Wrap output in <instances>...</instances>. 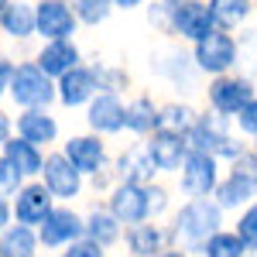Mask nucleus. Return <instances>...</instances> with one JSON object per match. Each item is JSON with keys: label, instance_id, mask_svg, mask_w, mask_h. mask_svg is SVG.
<instances>
[{"label": "nucleus", "instance_id": "nucleus-1", "mask_svg": "<svg viewBox=\"0 0 257 257\" xmlns=\"http://www.w3.org/2000/svg\"><path fill=\"white\" fill-rule=\"evenodd\" d=\"M223 209H219L213 196H192L185 199L172 216V226H168V243H182L185 250H199L202 240L209 233H216L223 226Z\"/></svg>", "mask_w": 257, "mask_h": 257}, {"label": "nucleus", "instance_id": "nucleus-2", "mask_svg": "<svg viewBox=\"0 0 257 257\" xmlns=\"http://www.w3.org/2000/svg\"><path fill=\"white\" fill-rule=\"evenodd\" d=\"M185 141H189V151H206L219 161H230L237 151H243L247 144L233 134V117H223L216 110H202L196 113L192 127L185 131Z\"/></svg>", "mask_w": 257, "mask_h": 257}, {"label": "nucleus", "instance_id": "nucleus-3", "mask_svg": "<svg viewBox=\"0 0 257 257\" xmlns=\"http://www.w3.org/2000/svg\"><path fill=\"white\" fill-rule=\"evenodd\" d=\"M7 103L14 110H28V106H55V79L38 69L35 59L14 62L11 72V86H7Z\"/></svg>", "mask_w": 257, "mask_h": 257}, {"label": "nucleus", "instance_id": "nucleus-4", "mask_svg": "<svg viewBox=\"0 0 257 257\" xmlns=\"http://www.w3.org/2000/svg\"><path fill=\"white\" fill-rule=\"evenodd\" d=\"M192 62L202 76H223L233 72L240 65V41L233 38V31L213 28L209 35H202L199 41H192Z\"/></svg>", "mask_w": 257, "mask_h": 257}, {"label": "nucleus", "instance_id": "nucleus-5", "mask_svg": "<svg viewBox=\"0 0 257 257\" xmlns=\"http://www.w3.org/2000/svg\"><path fill=\"white\" fill-rule=\"evenodd\" d=\"M38 178L45 182V189L55 196V202H76L86 192V175L62 155V148H48L45 151Z\"/></svg>", "mask_w": 257, "mask_h": 257}, {"label": "nucleus", "instance_id": "nucleus-6", "mask_svg": "<svg viewBox=\"0 0 257 257\" xmlns=\"http://www.w3.org/2000/svg\"><path fill=\"white\" fill-rule=\"evenodd\" d=\"M254 93H257L254 79L233 69V72H223V76H209L206 103H209V110H216V113H223V117H237L240 110L250 103Z\"/></svg>", "mask_w": 257, "mask_h": 257}, {"label": "nucleus", "instance_id": "nucleus-7", "mask_svg": "<svg viewBox=\"0 0 257 257\" xmlns=\"http://www.w3.org/2000/svg\"><path fill=\"white\" fill-rule=\"evenodd\" d=\"M82 226H86L82 223V213L72 202H55L48 209V216L35 226V233H38L41 250H62L65 243L82 237Z\"/></svg>", "mask_w": 257, "mask_h": 257}, {"label": "nucleus", "instance_id": "nucleus-8", "mask_svg": "<svg viewBox=\"0 0 257 257\" xmlns=\"http://www.w3.org/2000/svg\"><path fill=\"white\" fill-rule=\"evenodd\" d=\"M219 182V158L206 151H189L185 161L178 165V192L185 199L192 196H213Z\"/></svg>", "mask_w": 257, "mask_h": 257}, {"label": "nucleus", "instance_id": "nucleus-9", "mask_svg": "<svg viewBox=\"0 0 257 257\" xmlns=\"http://www.w3.org/2000/svg\"><path fill=\"white\" fill-rule=\"evenodd\" d=\"M79 21L72 11V0H35V38H76Z\"/></svg>", "mask_w": 257, "mask_h": 257}, {"label": "nucleus", "instance_id": "nucleus-10", "mask_svg": "<svg viewBox=\"0 0 257 257\" xmlns=\"http://www.w3.org/2000/svg\"><path fill=\"white\" fill-rule=\"evenodd\" d=\"M96 93H99V79H96V69L89 62L72 65L69 72H62L59 79H55V103H59L62 110H82Z\"/></svg>", "mask_w": 257, "mask_h": 257}, {"label": "nucleus", "instance_id": "nucleus-11", "mask_svg": "<svg viewBox=\"0 0 257 257\" xmlns=\"http://www.w3.org/2000/svg\"><path fill=\"white\" fill-rule=\"evenodd\" d=\"M123 110H127V103H123L120 93H103L99 89L96 96L82 106V120L99 138H117V134H123Z\"/></svg>", "mask_w": 257, "mask_h": 257}, {"label": "nucleus", "instance_id": "nucleus-12", "mask_svg": "<svg viewBox=\"0 0 257 257\" xmlns=\"http://www.w3.org/2000/svg\"><path fill=\"white\" fill-rule=\"evenodd\" d=\"M14 134H21L24 141H31V144L48 151V148L59 144L62 123L52 106H28V110H18V117H14Z\"/></svg>", "mask_w": 257, "mask_h": 257}, {"label": "nucleus", "instance_id": "nucleus-13", "mask_svg": "<svg viewBox=\"0 0 257 257\" xmlns=\"http://www.w3.org/2000/svg\"><path fill=\"white\" fill-rule=\"evenodd\" d=\"M55 206V196L45 189L41 178H24L21 189L11 196V213H14V223H24V226H38L41 219L48 216V209Z\"/></svg>", "mask_w": 257, "mask_h": 257}, {"label": "nucleus", "instance_id": "nucleus-14", "mask_svg": "<svg viewBox=\"0 0 257 257\" xmlns=\"http://www.w3.org/2000/svg\"><path fill=\"white\" fill-rule=\"evenodd\" d=\"M106 209L123 223H141V219H151V199H148V185L138 182H117L110 192H106Z\"/></svg>", "mask_w": 257, "mask_h": 257}, {"label": "nucleus", "instance_id": "nucleus-15", "mask_svg": "<svg viewBox=\"0 0 257 257\" xmlns=\"http://www.w3.org/2000/svg\"><path fill=\"white\" fill-rule=\"evenodd\" d=\"M144 141V151H148V158L155 161V168L158 172H178V165L185 161L189 155V141L182 131H172V127H158V131H151Z\"/></svg>", "mask_w": 257, "mask_h": 257}, {"label": "nucleus", "instance_id": "nucleus-16", "mask_svg": "<svg viewBox=\"0 0 257 257\" xmlns=\"http://www.w3.org/2000/svg\"><path fill=\"white\" fill-rule=\"evenodd\" d=\"M216 28V21L209 14V4L206 0H178L172 7V35L182 41H199L202 35H209Z\"/></svg>", "mask_w": 257, "mask_h": 257}, {"label": "nucleus", "instance_id": "nucleus-17", "mask_svg": "<svg viewBox=\"0 0 257 257\" xmlns=\"http://www.w3.org/2000/svg\"><path fill=\"white\" fill-rule=\"evenodd\" d=\"M62 155L72 161L82 175H93L96 168H103V165L110 161V148H106V138H99V134H93V131H86V134H72V138H65Z\"/></svg>", "mask_w": 257, "mask_h": 257}, {"label": "nucleus", "instance_id": "nucleus-18", "mask_svg": "<svg viewBox=\"0 0 257 257\" xmlns=\"http://www.w3.org/2000/svg\"><path fill=\"white\" fill-rule=\"evenodd\" d=\"M113 165V172H117V182H138V185H148V182H155L161 175L158 168H155V161L148 158V151H144V141H134V144H127L120 155L110 158Z\"/></svg>", "mask_w": 257, "mask_h": 257}, {"label": "nucleus", "instance_id": "nucleus-19", "mask_svg": "<svg viewBox=\"0 0 257 257\" xmlns=\"http://www.w3.org/2000/svg\"><path fill=\"white\" fill-rule=\"evenodd\" d=\"M31 59L38 62V69H45L52 79H59L62 72H69L72 65L82 62V48L76 38H52V41H41Z\"/></svg>", "mask_w": 257, "mask_h": 257}, {"label": "nucleus", "instance_id": "nucleus-20", "mask_svg": "<svg viewBox=\"0 0 257 257\" xmlns=\"http://www.w3.org/2000/svg\"><path fill=\"white\" fill-rule=\"evenodd\" d=\"M82 237H89L93 243H99L103 250H113L123 237V223H120L110 209H106V202H96V206H89L86 213H82Z\"/></svg>", "mask_w": 257, "mask_h": 257}, {"label": "nucleus", "instance_id": "nucleus-21", "mask_svg": "<svg viewBox=\"0 0 257 257\" xmlns=\"http://www.w3.org/2000/svg\"><path fill=\"white\" fill-rule=\"evenodd\" d=\"M120 243L127 247V254H131V257H151L155 250H161V247L168 243V230L161 226L158 219H141V223L123 226Z\"/></svg>", "mask_w": 257, "mask_h": 257}, {"label": "nucleus", "instance_id": "nucleus-22", "mask_svg": "<svg viewBox=\"0 0 257 257\" xmlns=\"http://www.w3.org/2000/svg\"><path fill=\"white\" fill-rule=\"evenodd\" d=\"M161 127V103L148 93L127 99V110H123V131L134 134V138H148L151 131Z\"/></svg>", "mask_w": 257, "mask_h": 257}, {"label": "nucleus", "instance_id": "nucleus-23", "mask_svg": "<svg viewBox=\"0 0 257 257\" xmlns=\"http://www.w3.org/2000/svg\"><path fill=\"white\" fill-rule=\"evenodd\" d=\"M0 38L14 45L35 38V0H11L0 11Z\"/></svg>", "mask_w": 257, "mask_h": 257}, {"label": "nucleus", "instance_id": "nucleus-24", "mask_svg": "<svg viewBox=\"0 0 257 257\" xmlns=\"http://www.w3.org/2000/svg\"><path fill=\"white\" fill-rule=\"evenodd\" d=\"M151 69L158 72L161 79H168L175 89H182V93H192L196 89V79L202 76L196 69V62H192V55H182V52H165V55H158V62Z\"/></svg>", "mask_w": 257, "mask_h": 257}, {"label": "nucleus", "instance_id": "nucleus-25", "mask_svg": "<svg viewBox=\"0 0 257 257\" xmlns=\"http://www.w3.org/2000/svg\"><path fill=\"white\" fill-rule=\"evenodd\" d=\"M0 155L11 161L24 178H38L41 161H45V148L31 144V141H24L21 134H11V138L0 144Z\"/></svg>", "mask_w": 257, "mask_h": 257}, {"label": "nucleus", "instance_id": "nucleus-26", "mask_svg": "<svg viewBox=\"0 0 257 257\" xmlns=\"http://www.w3.org/2000/svg\"><path fill=\"white\" fill-rule=\"evenodd\" d=\"M257 199V192L243 182V178H237V175H219V182H216V189H213V202H216L223 213H240L247 202H254Z\"/></svg>", "mask_w": 257, "mask_h": 257}, {"label": "nucleus", "instance_id": "nucleus-27", "mask_svg": "<svg viewBox=\"0 0 257 257\" xmlns=\"http://www.w3.org/2000/svg\"><path fill=\"white\" fill-rule=\"evenodd\" d=\"M0 257H41V243H38L35 226L11 223L0 233Z\"/></svg>", "mask_w": 257, "mask_h": 257}, {"label": "nucleus", "instance_id": "nucleus-28", "mask_svg": "<svg viewBox=\"0 0 257 257\" xmlns=\"http://www.w3.org/2000/svg\"><path fill=\"white\" fill-rule=\"evenodd\" d=\"M206 4H209V14L216 21V28H223V31L243 28L254 14V0H206Z\"/></svg>", "mask_w": 257, "mask_h": 257}, {"label": "nucleus", "instance_id": "nucleus-29", "mask_svg": "<svg viewBox=\"0 0 257 257\" xmlns=\"http://www.w3.org/2000/svg\"><path fill=\"white\" fill-rule=\"evenodd\" d=\"M199 254L202 257H243V254H250V250L243 247V240L237 237V230H223V226H219L216 233H209V237L202 240Z\"/></svg>", "mask_w": 257, "mask_h": 257}, {"label": "nucleus", "instance_id": "nucleus-30", "mask_svg": "<svg viewBox=\"0 0 257 257\" xmlns=\"http://www.w3.org/2000/svg\"><path fill=\"white\" fill-rule=\"evenodd\" d=\"M72 11L79 28H99L117 14V4L113 0H72Z\"/></svg>", "mask_w": 257, "mask_h": 257}, {"label": "nucleus", "instance_id": "nucleus-31", "mask_svg": "<svg viewBox=\"0 0 257 257\" xmlns=\"http://www.w3.org/2000/svg\"><path fill=\"white\" fill-rule=\"evenodd\" d=\"M196 106L192 103H185V99H168V103H161V127H172V131H189L192 127V120H196Z\"/></svg>", "mask_w": 257, "mask_h": 257}, {"label": "nucleus", "instance_id": "nucleus-32", "mask_svg": "<svg viewBox=\"0 0 257 257\" xmlns=\"http://www.w3.org/2000/svg\"><path fill=\"white\" fill-rule=\"evenodd\" d=\"M93 69H96V79H99L103 93H120L123 96L131 89V72L123 65H117V62H96Z\"/></svg>", "mask_w": 257, "mask_h": 257}, {"label": "nucleus", "instance_id": "nucleus-33", "mask_svg": "<svg viewBox=\"0 0 257 257\" xmlns=\"http://www.w3.org/2000/svg\"><path fill=\"white\" fill-rule=\"evenodd\" d=\"M144 21H148V28H155L158 35L175 38V35H172V4H165V0H148V4H144Z\"/></svg>", "mask_w": 257, "mask_h": 257}, {"label": "nucleus", "instance_id": "nucleus-34", "mask_svg": "<svg viewBox=\"0 0 257 257\" xmlns=\"http://www.w3.org/2000/svg\"><path fill=\"white\" fill-rule=\"evenodd\" d=\"M226 165H230V175L243 178V182H247V185L257 192V151H254V148H243V151H237V155L226 161Z\"/></svg>", "mask_w": 257, "mask_h": 257}, {"label": "nucleus", "instance_id": "nucleus-35", "mask_svg": "<svg viewBox=\"0 0 257 257\" xmlns=\"http://www.w3.org/2000/svg\"><path fill=\"white\" fill-rule=\"evenodd\" d=\"M237 237L243 240V247H247L250 254H257V199H254V202H247V206L240 209V216H237Z\"/></svg>", "mask_w": 257, "mask_h": 257}, {"label": "nucleus", "instance_id": "nucleus-36", "mask_svg": "<svg viewBox=\"0 0 257 257\" xmlns=\"http://www.w3.org/2000/svg\"><path fill=\"white\" fill-rule=\"evenodd\" d=\"M148 199H151V219H161L168 209H172V192L161 185L158 178L148 182Z\"/></svg>", "mask_w": 257, "mask_h": 257}, {"label": "nucleus", "instance_id": "nucleus-37", "mask_svg": "<svg viewBox=\"0 0 257 257\" xmlns=\"http://www.w3.org/2000/svg\"><path fill=\"white\" fill-rule=\"evenodd\" d=\"M21 182H24V175H21L18 168L0 155V199H11L21 189Z\"/></svg>", "mask_w": 257, "mask_h": 257}, {"label": "nucleus", "instance_id": "nucleus-38", "mask_svg": "<svg viewBox=\"0 0 257 257\" xmlns=\"http://www.w3.org/2000/svg\"><path fill=\"white\" fill-rule=\"evenodd\" d=\"M113 185H117V172H113L110 161H106L103 168H96L93 175H86V189H93V192H99V196H106Z\"/></svg>", "mask_w": 257, "mask_h": 257}, {"label": "nucleus", "instance_id": "nucleus-39", "mask_svg": "<svg viewBox=\"0 0 257 257\" xmlns=\"http://www.w3.org/2000/svg\"><path fill=\"white\" fill-rule=\"evenodd\" d=\"M233 123H237V131L243 134V138H250V141L257 138V93L250 96V103L240 110L237 117H233Z\"/></svg>", "mask_w": 257, "mask_h": 257}, {"label": "nucleus", "instance_id": "nucleus-40", "mask_svg": "<svg viewBox=\"0 0 257 257\" xmlns=\"http://www.w3.org/2000/svg\"><path fill=\"white\" fill-rule=\"evenodd\" d=\"M59 257H106V250L99 243H93L89 237H79V240H72V243H65L59 250Z\"/></svg>", "mask_w": 257, "mask_h": 257}, {"label": "nucleus", "instance_id": "nucleus-41", "mask_svg": "<svg viewBox=\"0 0 257 257\" xmlns=\"http://www.w3.org/2000/svg\"><path fill=\"white\" fill-rule=\"evenodd\" d=\"M14 62L7 52H0V103H7V86H11V72H14Z\"/></svg>", "mask_w": 257, "mask_h": 257}, {"label": "nucleus", "instance_id": "nucleus-42", "mask_svg": "<svg viewBox=\"0 0 257 257\" xmlns=\"http://www.w3.org/2000/svg\"><path fill=\"white\" fill-rule=\"evenodd\" d=\"M11 134H14V117H11V113H7V106L0 103V144L11 138Z\"/></svg>", "mask_w": 257, "mask_h": 257}, {"label": "nucleus", "instance_id": "nucleus-43", "mask_svg": "<svg viewBox=\"0 0 257 257\" xmlns=\"http://www.w3.org/2000/svg\"><path fill=\"white\" fill-rule=\"evenodd\" d=\"M14 223V213H11V199H0V233Z\"/></svg>", "mask_w": 257, "mask_h": 257}, {"label": "nucleus", "instance_id": "nucleus-44", "mask_svg": "<svg viewBox=\"0 0 257 257\" xmlns=\"http://www.w3.org/2000/svg\"><path fill=\"white\" fill-rule=\"evenodd\" d=\"M151 257H189V250H185V247H175V243H165V247L155 250Z\"/></svg>", "mask_w": 257, "mask_h": 257}, {"label": "nucleus", "instance_id": "nucleus-45", "mask_svg": "<svg viewBox=\"0 0 257 257\" xmlns=\"http://www.w3.org/2000/svg\"><path fill=\"white\" fill-rule=\"evenodd\" d=\"M117 4V11H138V7H144L148 0H113Z\"/></svg>", "mask_w": 257, "mask_h": 257}, {"label": "nucleus", "instance_id": "nucleus-46", "mask_svg": "<svg viewBox=\"0 0 257 257\" xmlns=\"http://www.w3.org/2000/svg\"><path fill=\"white\" fill-rule=\"evenodd\" d=\"M7 4H11V0H0V11H4V7H7Z\"/></svg>", "mask_w": 257, "mask_h": 257}, {"label": "nucleus", "instance_id": "nucleus-47", "mask_svg": "<svg viewBox=\"0 0 257 257\" xmlns=\"http://www.w3.org/2000/svg\"><path fill=\"white\" fill-rule=\"evenodd\" d=\"M165 4H172V7H175V4H178V0H165Z\"/></svg>", "mask_w": 257, "mask_h": 257}, {"label": "nucleus", "instance_id": "nucleus-48", "mask_svg": "<svg viewBox=\"0 0 257 257\" xmlns=\"http://www.w3.org/2000/svg\"><path fill=\"white\" fill-rule=\"evenodd\" d=\"M254 14H257V0H254Z\"/></svg>", "mask_w": 257, "mask_h": 257}, {"label": "nucleus", "instance_id": "nucleus-49", "mask_svg": "<svg viewBox=\"0 0 257 257\" xmlns=\"http://www.w3.org/2000/svg\"><path fill=\"white\" fill-rule=\"evenodd\" d=\"M254 151H257V138H254Z\"/></svg>", "mask_w": 257, "mask_h": 257}, {"label": "nucleus", "instance_id": "nucleus-50", "mask_svg": "<svg viewBox=\"0 0 257 257\" xmlns=\"http://www.w3.org/2000/svg\"><path fill=\"white\" fill-rule=\"evenodd\" d=\"M120 257H131V254H120Z\"/></svg>", "mask_w": 257, "mask_h": 257}, {"label": "nucleus", "instance_id": "nucleus-51", "mask_svg": "<svg viewBox=\"0 0 257 257\" xmlns=\"http://www.w3.org/2000/svg\"><path fill=\"white\" fill-rule=\"evenodd\" d=\"M243 257H254V254H243Z\"/></svg>", "mask_w": 257, "mask_h": 257}, {"label": "nucleus", "instance_id": "nucleus-52", "mask_svg": "<svg viewBox=\"0 0 257 257\" xmlns=\"http://www.w3.org/2000/svg\"><path fill=\"white\" fill-rule=\"evenodd\" d=\"M0 41H4V38H0Z\"/></svg>", "mask_w": 257, "mask_h": 257}]
</instances>
